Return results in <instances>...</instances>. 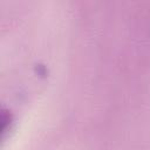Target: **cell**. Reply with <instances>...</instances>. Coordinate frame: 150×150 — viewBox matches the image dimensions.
Segmentation results:
<instances>
[{"label": "cell", "instance_id": "6da1fadb", "mask_svg": "<svg viewBox=\"0 0 150 150\" xmlns=\"http://www.w3.org/2000/svg\"><path fill=\"white\" fill-rule=\"evenodd\" d=\"M12 125V114L9 112V110L2 108L1 110V135L2 138L6 137V134L9 131Z\"/></svg>", "mask_w": 150, "mask_h": 150}]
</instances>
